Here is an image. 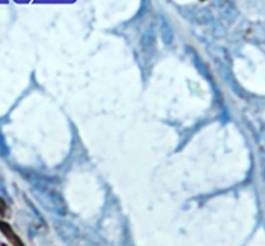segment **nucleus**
<instances>
[{"label": "nucleus", "instance_id": "obj_1", "mask_svg": "<svg viewBox=\"0 0 265 246\" xmlns=\"http://www.w3.org/2000/svg\"><path fill=\"white\" fill-rule=\"evenodd\" d=\"M0 232L3 233V235L12 244V246H25L21 238L13 230L11 224L5 220H0Z\"/></svg>", "mask_w": 265, "mask_h": 246}, {"label": "nucleus", "instance_id": "obj_2", "mask_svg": "<svg viewBox=\"0 0 265 246\" xmlns=\"http://www.w3.org/2000/svg\"><path fill=\"white\" fill-rule=\"evenodd\" d=\"M8 211H9V207H8L6 200L0 197V216L6 217Z\"/></svg>", "mask_w": 265, "mask_h": 246}]
</instances>
